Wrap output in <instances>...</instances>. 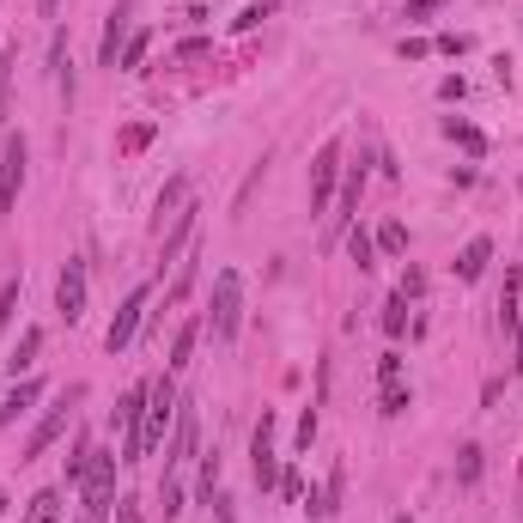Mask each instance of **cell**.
I'll use <instances>...</instances> for the list:
<instances>
[{
    "label": "cell",
    "mask_w": 523,
    "mask_h": 523,
    "mask_svg": "<svg viewBox=\"0 0 523 523\" xmlns=\"http://www.w3.org/2000/svg\"><path fill=\"white\" fill-rule=\"evenodd\" d=\"M238 323H244V274H238V268H219V274H213L207 329H213V341H232Z\"/></svg>",
    "instance_id": "cell-1"
},
{
    "label": "cell",
    "mask_w": 523,
    "mask_h": 523,
    "mask_svg": "<svg viewBox=\"0 0 523 523\" xmlns=\"http://www.w3.org/2000/svg\"><path fill=\"white\" fill-rule=\"evenodd\" d=\"M116 463H122V457H110V451H92V457H86L80 493H86V517H92V523L116 517Z\"/></svg>",
    "instance_id": "cell-2"
},
{
    "label": "cell",
    "mask_w": 523,
    "mask_h": 523,
    "mask_svg": "<svg viewBox=\"0 0 523 523\" xmlns=\"http://www.w3.org/2000/svg\"><path fill=\"white\" fill-rule=\"evenodd\" d=\"M177 371H165V378H153L146 384V457L165 444V432H171V420H177Z\"/></svg>",
    "instance_id": "cell-3"
},
{
    "label": "cell",
    "mask_w": 523,
    "mask_h": 523,
    "mask_svg": "<svg viewBox=\"0 0 523 523\" xmlns=\"http://www.w3.org/2000/svg\"><path fill=\"white\" fill-rule=\"evenodd\" d=\"M116 426H122V463H146V384L116 402Z\"/></svg>",
    "instance_id": "cell-4"
},
{
    "label": "cell",
    "mask_w": 523,
    "mask_h": 523,
    "mask_svg": "<svg viewBox=\"0 0 523 523\" xmlns=\"http://www.w3.org/2000/svg\"><path fill=\"white\" fill-rule=\"evenodd\" d=\"M25 159H31L25 134H7V146H0V213H13V207H19V189H25Z\"/></svg>",
    "instance_id": "cell-5"
},
{
    "label": "cell",
    "mask_w": 523,
    "mask_h": 523,
    "mask_svg": "<svg viewBox=\"0 0 523 523\" xmlns=\"http://www.w3.org/2000/svg\"><path fill=\"white\" fill-rule=\"evenodd\" d=\"M73 402H80V390H61V396H55V408H49V414L37 420V432L25 438V463H31V457H43L49 444H55V438L73 426Z\"/></svg>",
    "instance_id": "cell-6"
},
{
    "label": "cell",
    "mask_w": 523,
    "mask_h": 523,
    "mask_svg": "<svg viewBox=\"0 0 523 523\" xmlns=\"http://www.w3.org/2000/svg\"><path fill=\"white\" fill-rule=\"evenodd\" d=\"M408 402H414L408 396V359L402 353H384L378 359V408L384 414H408Z\"/></svg>",
    "instance_id": "cell-7"
},
{
    "label": "cell",
    "mask_w": 523,
    "mask_h": 523,
    "mask_svg": "<svg viewBox=\"0 0 523 523\" xmlns=\"http://www.w3.org/2000/svg\"><path fill=\"white\" fill-rule=\"evenodd\" d=\"M335 177H341V140H323L311 159V213H329L335 201Z\"/></svg>",
    "instance_id": "cell-8"
},
{
    "label": "cell",
    "mask_w": 523,
    "mask_h": 523,
    "mask_svg": "<svg viewBox=\"0 0 523 523\" xmlns=\"http://www.w3.org/2000/svg\"><path fill=\"white\" fill-rule=\"evenodd\" d=\"M250 469H256V487L268 493V487H280V457H274V414L262 408V420H256V432H250Z\"/></svg>",
    "instance_id": "cell-9"
},
{
    "label": "cell",
    "mask_w": 523,
    "mask_h": 523,
    "mask_svg": "<svg viewBox=\"0 0 523 523\" xmlns=\"http://www.w3.org/2000/svg\"><path fill=\"white\" fill-rule=\"evenodd\" d=\"M86 262L80 256H67V268H61V280H55V311L67 317V323H80L86 317Z\"/></svg>",
    "instance_id": "cell-10"
},
{
    "label": "cell",
    "mask_w": 523,
    "mask_h": 523,
    "mask_svg": "<svg viewBox=\"0 0 523 523\" xmlns=\"http://www.w3.org/2000/svg\"><path fill=\"white\" fill-rule=\"evenodd\" d=\"M146 305H153V286H134V292L122 298V311L110 317V335H104V347H110V353H122V347L134 341V329H140V317H146Z\"/></svg>",
    "instance_id": "cell-11"
},
{
    "label": "cell",
    "mask_w": 523,
    "mask_h": 523,
    "mask_svg": "<svg viewBox=\"0 0 523 523\" xmlns=\"http://www.w3.org/2000/svg\"><path fill=\"white\" fill-rule=\"evenodd\" d=\"M122 37H128V0H116L110 19H104V43H98V61H104V67L122 61Z\"/></svg>",
    "instance_id": "cell-12"
},
{
    "label": "cell",
    "mask_w": 523,
    "mask_h": 523,
    "mask_svg": "<svg viewBox=\"0 0 523 523\" xmlns=\"http://www.w3.org/2000/svg\"><path fill=\"white\" fill-rule=\"evenodd\" d=\"M487 262H493V238H469L463 256H457V280H481Z\"/></svg>",
    "instance_id": "cell-13"
},
{
    "label": "cell",
    "mask_w": 523,
    "mask_h": 523,
    "mask_svg": "<svg viewBox=\"0 0 523 523\" xmlns=\"http://www.w3.org/2000/svg\"><path fill=\"white\" fill-rule=\"evenodd\" d=\"M37 396H43V384H37V378H25V384H13L7 396H0V426H13V420H19V414H25V408L37 402Z\"/></svg>",
    "instance_id": "cell-14"
},
{
    "label": "cell",
    "mask_w": 523,
    "mask_h": 523,
    "mask_svg": "<svg viewBox=\"0 0 523 523\" xmlns=\"http://www.w3.org/2000/svg\"><path fill=\"white\" fill-rule=\"evenodd\" d=\"M49 67H55V86H61V98L73 104V55H67V31H55V43H49Z\"/></svg>",
    "instance_id": "cell-15"
},
{
    "label": "cell",
    "mask_w": 523,
    "mask_h": 523,
    "mask_svg": "<svg viewBox=\"0 0 523 523\" xmlns=\"http://www.w3.org/2000/svg\"><path fill=\"white\" fill-rule=\"evenodd\" d=\"M201 329H207L201 317H189V323L177 329V341H171V359H165V371H183V365H189V353H195V341H201Z\"/></svg>",
    "instance_id": "cell-16"
},
{
    "label": "cell",
    "mask_w": 523,
    "mask_h": 523,
    "mask_svg": "<svg viewBox=\"0 0 523 523\" xmlns=\"http://www.w3.org/2000/svg\"><path fill=\"white\" fill-rule=\"evenodd\" d=\"M189 207V177H171L165 189H159V226H165V219H177Z\"/></svg>",
    "instance_id": "cell-17"
},
{
    "label": "cell",
    "mask_w": 523,
    "mask_h": 523,
    "mask_svg": "<svg viewBox=\"0 0 523 523\" xmlns=\"http://www.w3.org/2000/svg\"><path fill=\"white\" fill-rule=\"evenodd\" d=\"M25 523H61V487H43V493L25 505Z\"/></svg>",
    "instance_id": "cell-18"
},
{
    "label": "cell",
    "mask_w": 523,
    "mask_h": 523,
    "mask_svg": "<svg viewBox=\"0 0 523 523\" xmlns=\"http://www.w3.org/2000/svg\"><path fill=\"white\" fill-rule=\"evenodd\" d=\"M13 67H19V43L0 49V122L13 116Z\"/></svg>",
    "instance_id": "cell-19"
},
{
    "label": "cell",
    "mask_w": 523,
    "mask_h": 523,
    "mask_svg": "<svg viewBox=\"0 0 523 523\" xmlns=\"http://www.w3.org/2000/svg\"><path fill=\"white\" fill-rule=\"evenodd\" d=\"M444 134H451L463 153H487V134L481 128H469V122H457V116H444Z\"/></svg>",
    "instance_id": "cell-20"
},
{
    "label": "cell",
    "mask_w": 523,
    "mask_h": 523,
    "mask_svg": "<svg viewBox=\"0 0 523 523\" xmlns=\"http://www.w3.org/2000/svg\"><path fill=\"white\" fill-rule=\"evenodd\" d=\"M37 347H43V329H25V335H19V347L7 353V365H13V378H19V371H25V365L37 359Z\"/></svg>",
    "instance_id": "cell-21"
},
{
    "label": "cell",
    "mask_w": 523,
    "mask_h": 523,
    "mask_svg": "<svg viewBox=\"0 0 523 523\" xmlns=\"http://www.w3.org/2000/svg\"><path fill=\"white\" fill-rule=\"evenodd\" d=\"M159 505H165V517H183V481H177V469H165V481H159Z\"/></svg>",
    "instance_id": "cell-22"
},
{
    "label": "cell",
    "mask_w": 523,
    "mask_h": 523,
    "mask_svg": "<svg viewBox=\"0 0 523 523\" xmlns=\"http://www.w3.org/2000/svg\"><path fill=\"white\" fill-rule=\"evenodd\" d=\"M146 49H153V31H140V37H128V43H122V61H116V67H128V73H140V61H146Z\"/></svg>",
    "instance_id": "cell-23"
},
{
    "label": "cell",
    "mask_w": 523,
    "mask_h": 523,
    "mask_svg": "<svg viewBox=\"0 0 523 523\" xmlns=\"http://www.w3.org/2000/svg\"><path fill=\"white\" fill-rule=\"evenodd\" d=\"M457 481H463V487L481 481V444H463V451H457Z\"/></svg>",
    "instance_id": "cell-24"
},
{
    "label": "cell",
    "mask_w": 523,
    "mask_h": 523,
    "mask_svg": "<svg viewBox=\"0 0 523 523\" xmlns=\"http://www.w3.org/2000/svg\"><path fill=\"white\" fill-rule=\"evenodd\" d=\"M19 292H25L19 280H7V286H0V335H7V329H13V317H19Z\"/></svg>",
    "instance_id": "cell-25"
},
{
    "label": "cell",
    "mask_w": 523,
    "mask_h": 523,
    "mask_svg": "<svg viewBox=\"0 0 523 523\" xmlns=\"http://www.w3.org/2000/svg\"><path fill=\"white\" fill-rule=\"evenodd\" d=\"M195 262H201V256H189V262L177 268V280H171V292H165V305H183V298H189V286H195Z\"/></svg>",
    "instance_id": "cell-26"
},
{
    "label": "cell",
    "mask_w": 523,
    "mask_h": 523,
    "mask_svg": "<svg viewBox=\"0 0 523 523\" xmlns=\"http://www.w3.org/2000/svg\"><path fill=\"white\" fill-rule=\"evenodd\" d=\"M371 250H378V238H365L359 226H347V256H353L359 268H371Z\"/></svg>",
    "instance_id": "cell-27"
},
{
    "label": "cell",
    "mask_w": 523,
    "mask_h": 523,
    "mask_svg": "<svg viewBox=\"0 0 523 523\" xmlns=\"http://www.w3.org/2000/svg\"><path fill=\"white\" fill-rule=\"evenodd\" d=\"M402 329H408V298L396 292L390 305H384V335H402Z\"/></svg>",
    "instance_id": "cell-28"
},
{
    "label": "cell",
    "mask_w": 523,
    "mask_h": 523,
    "mask_svg": "<svg viewBox=\"0 0 523 523\" xmlns=\"http://www.w3.org/2000/svg\"><path fill=\"white\" fill-rule=\"evenodd\" d=\"M378 250H390V256H402V250H408V226H402V219H390V226L378 232Z\"/></svg>",
    "instance_id": "cell-29"
},
{
    "label": "cell",
    "mask_w": 523,
    "mask_h": 523,
    "mask_svg": "<svg viewBox=\"0 0 523 523\" xmlns=\"http://www.w3.org/2000/svg\"><path fill=\"white\" fill-rule=\"evenodd\" d=\"M213 493H219V457L207 451V457H201V499L213 505Z\"/></svg>",
    "instance_id": "cell-30"
},
{
    "label": "cell",
    "mask_w": 523,
    "mask_h": 523,
    "mask_svg": "<svg viewBox=\"0 0 523 523\" xmlns=\"http://www.w3.org/2000/svg\"><path fill=\"white\" fill-rule=\"evenodd\" d=\"M146 140H153V122H134V128L122 134V153H140V146H146Z\"/></svg>",
    "instance_id": "cell-31"
},
{
    "label": "cell",
    "mask_w": 523,
    "mask_h": 523,
    "mask_svg": "<svg viewBox=\"0 0 523 523\" xmlns=\"http://www.w3.org/2000/svg\"><path fill=\"white\" fill-rule=\"evenodd\" d=\"M311 438H317V408L298 414V451H311Z\"/></svg>",
    "instance_id": "cell-32"
},
{
    "label": "cell",
    "mask_w": 523,
    "mask_h": 523,
    "mask_svg": "<svg viewBox=\"0 0 523 523\" xmlns=\"http://www.w3.org/2000/svg\"><path fill=\"white\" fill-rule=\"evenodd\" d=\"M396 292H402V298H420V292H426V274H420V268H408V274H402V286H396Z\"/></svg>",
    "instance_id": "cell-33"
},
{
    "label": "cell",
    "mask_w": 523,
    "mask_h": 523,
    "mask_svg": "<svg viewBox=\"0 0 523 523\" xmlns=\"http://www.w3.org/2000/svg\"><path fill=\"white\" fill-rule=\"evenodd\" d=\"M207 49H213V43H207V37H189V43H183V49H177V61H201V55H207Z\"/></svg>",
    "instance_id": "cell-34"
},
{
    "label": "cell",
    "mask_w": 523,
    "mask_h": 523,
    "mask_svg": "<svg viewBox=\"0 0 523 523\" xmlns=\"http://www.w3.org/2000/svg\"><path fill=\"white\" fill-rule=\"evenodd\" d=\"M262 19H268V7H244V13H238V31H250V25H262Z\"/></svg>",
    "instance_id": "cell-35"
},
{
    "label": "cell",
    "mask_w": 523,
    "mask_h": 523,
    "mask_svg": "<svg viewBox=\"0 0 523 523\" xmlns=\"http://www.w3.org/2000/svg\"><path fill=\"white\" fill-rule=\"evenodd\" d=\"M213 523H232V499L226 493H213Z\"/></svg>",
    "instance_id": "cell-36"
},
{
    "label": "cell",
    "mask_w": 523,
    "mask_h": 523,
    "mask_svg": "<svg viewBox=\"0 0 523 523\" xmlns=\"http://www.w3.org/2000/svg\"><path fill=\"white\" fill-rule=\"evenodd\" d=\"M37 7H43V13H55V7H61V0H37Z\"/></svg>",
    "instance_id": "cell-37"
},
{
    "label": "cell",
    "mask_w": 523,
    "mask_h": 523,
    "mask_svg": "<svg viewBox=\"0 0 523 523\" xmlns=\"http://www.w3.org/2000/svg\"><path fill=\"white\" fill-rule=\"evenodd\" d=\"M0 511H7V487H0Z\"/></svg>",
    "instance_id": "cell-38"
},
{
    "label": "cell",
    "mask_w": 523,
    "mask_h": 523,
    "mask_svg": "<svg viewBox=\"0 0 523 523\" xmlns=\"http://www.w3.org/2000/svg\"><path fill=\"white\" fill-rule=\"evenodd\" d=\"M396 523H414V517H396Z\"/></svg>",
    "instance_id": "cell-39"
},
{
    "label": "cell",
    "mask_w": 523,
    "mask_h": 523,
    "mask_svg": "<svg viewBox=\"0 0 523 523\" xmlns=\"http://www.w3.org/2000/svg\"><path fill=\"white\" fill-rule=\"evenodd\" d=\"M80 523H92V517H80Z\"/></svg>",
    "instance_id": "cell-40"
}]
</instances>
